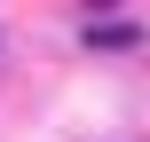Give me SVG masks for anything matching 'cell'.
Instances as JSON below:
<instances>
[{"mask_svg": "<svg viewBox=\"0 0 150 142\" xmlns=\"http://www.w3.org/2000/svg\"><path fill=\"white\" fill-rule=\"evenodd\" d=\"M87 47H142V24H127V16H103V24H87Z\"/></svg>", "mask_w": 150, "mask_h": 142, "instance_id": "6da1fadb", "label": "cell"}]
</instances>
